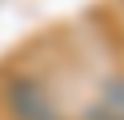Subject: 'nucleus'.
Here are the masks:
<instances>
[{
  "label": "nucleus",
  "mask_w": 124,
  "mask_h": 120,
  "mask_svg": "<svg viewBox=\"0 0 124 120\" xmlns=\"http://www.w3.org/2000/svg\"><path fill=\"white\" fill-rule=\"evenodd\" d=\"M4 104H8L12 120H60L44 84L32 76H8L4 80Z\"/></svg>",
  "instance_id": "nucleus-1"
}]
</instances>
